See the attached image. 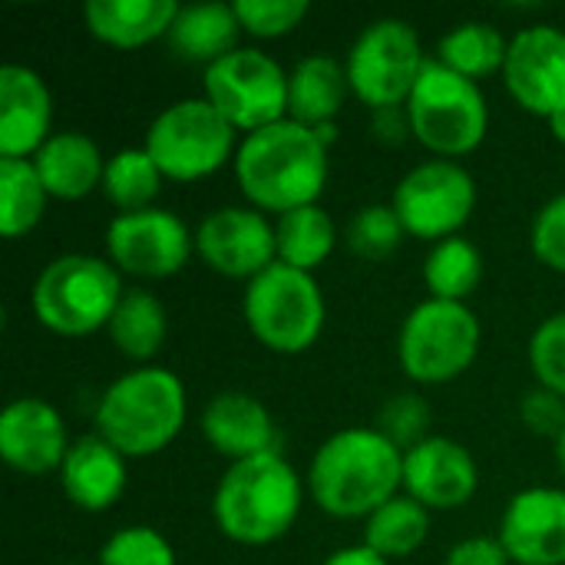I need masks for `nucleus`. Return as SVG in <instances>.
I'll list each match as a JSON object with an SVG mask.
<instances>
[{"label": "nucleus", "instance_id": "5701e85b", "mask_svg": "<svg viewBox=\"0 0 565 565\" xmlns=\"http://www.w3.org/2000/svg\"><path fill=\"white\" fill-rule=\"evenodd\" d=\"M351 99V83L344 60L331 53H308L288 70V119L308 129H331L344 103Z\"/></svg>", "mask_w": 565, "mask_h": 565}, {"label": "nucleus", "instance_id": "9d476101", "mask_svg": "<svg viewBox=\"0 0 565 565\" xmlns=\"http://www.w3.org/2000/svg\"><path fill=\"white\" fill-rule=\"evenodd\" d=\"M427 53L420 33L404 17L371 20L351 43L344 56L351 96L364 103L371 113L407 106L424 66Z\"/></svg>", "mask_w": 565, "mask_h": 565}, {"label": "nucleus", "instance_id": "c03bdc74", "mask_svg": "<svg viewBox=\"0 0 565 565\" xmlns=\"http://www.w3.org/2000/svg\"><path fill=\"white\" fill-rule=\"evenodd\" d=\"M556 463H559V470H563L565 477V430L559 434V440H556Z\"/></svg>", "mask_w": 565, "mask_h": 565}, {"label": "nucleus", "instance_id": "4be33fe9", "mask_svg": "<svg viewBox=\"0 0 565 565\" xmlns=\"http://www.w3.org/2000/svg\"><path fill=\"white\" fill-rule=\"evenodd\" d=\"M106 159L99 142L79 129H60L53 132L36 156L30 159L40 182L46 185L50 199L56 202H79L103 189Z\"/></svg>", "mask_w": 565, "mask_h": 565}, {"label": "nucleus", "instance_id": "ddd939ff", "mask_svg": "<svg viewBox=\"0 0 565 565\" xmlns=\"http://www.w3.org/2000/svg\"><path fill=\"white\" fill-rule=\"evenodd\" d=\"M195 255V228L172 209L152 205L142 212L113 215L106 225V258L122 278L166 281Z\"/></svg>", "mask_w": 565, "mask_h": 565}, {"label": "nucleus", "instance_id": "2eb2a0df", "mask_svg": "<svg viewBox=\"0 0 565 565\" xmlns=\"http://www.w3.org/2000/svg\"><path fill=\"white\" fill-rule=\"evenodd\" d=\"M503 83L513 103L540 119H553L565 109V30L553 23H533L510 36Z\"/></svg>", "mask_w": 565, "mask_h": 565}, {"label": "nucleus", "instance_id": "0eeeda50", "mask_svg": "<svg viewBox=\"0 0 565 565\" xmlns=\"http://www.w3.org/2000/svg\"><path fill=\"white\" fill-rule=\"evenodd\" d=\"M238 142L242 136L235 126L205 96H185L152 116L142 149L166 182L192 185L232 166Z\"/></svg>", "mask_w": 565, "mask_h": 565}, {"label": "nucleus", "instance_id": "f704fd0d", "mask_svg": "<svg viewBox=\"0 0 565 565\" xmlns=\"http://www.w3.org/2000/svg\"><path fill=\"white\" fill-rule=\"evenodd\" d=\"M311 13L308 0H235L242 33L255 40H281L295 33Z\"/></svg>", "mask_w": 565, "mask_h": 565}, {"label": "nucleus", "instance_id": "ea45409f", "mask_svg": "<svg viewBox=\"0 0 565 565\" xmlns=\"http://www.w3.org/2000/svg\"><path fill=\"white\" fill-rule=\"evenodd\" d=\"M444 565H513L500 536H470L450 546L444 556Z\"/></svg>", "mask_w": 565, "mask_h": 565}, {"label": "nucleus", "instance_id": "58836bf2", "mask_svg": "<svg viewBox=\"0 0 565 565\" xmlns=\"http://www.w3.org/2000/svg\"><path fill=\"white\" fill-rule=\"evenodd\" d=\"M520 420L526 424V430H533L536 437H550L559 440L565 430V397L546 391V387H533L523 394L520 401Z\"/></svg>", "mask_w": 565, "mask_h": 565}, {"label": "nucleus", "instance_id": "c85d7f7f", "mask_svg": "<svg viewBox=\"0 0 565 565\" xmlns=\"http://www.w3.org/2000/svg\"><path fill=\"white\" fill-rule=\"evenodd\" d=\"M420 275H424L430 298L467 305L483 281V252L467 235L444 238L430 245Z\"/></svg>", "mask_w": 565, "mask_h": 565}, {"label": "nucleus", "instance_id": "6ab92c4d", "mask_svg": "<svg viewBox=\"0 0 565 565\" xmlns=\"http://www.w3.org/2000/svg\"><path fill=\"white\" fill-rule=\"evenodd\" d=\"M53 93L46 79L23 66H0V159H33L53 136Z\"/></svg>", "mask_w": 565, "mask_h": 565}, {"label": "nucleus", "instance_id": "473e14b6", "mask_svg": "<svg viewBox=\"0 0 565 565\" xmlns=\"http://www.w3.org/2000/svg\"><path fill=\"white\" fill-rule=\"evenodd\" d=\"M407 232L394 212L391 202H374V205H361L354 212V218L344 228V242L348 248L364 258V262H384L391 258L401 245H404Z\"/></svg>", "mask_w": 565, "mask_h": 565}, {"label": "nucleus", "instance_id": "393cba45", "mask_svg": "<svg viewBox=\"0 0 565 565\" xmlns=\"http://www.w3.org/2000/svg\"><path fill=\"white\" fill-rule=\"evenodd\" d=\"M166 43L179 60L202 63L209 70L212 63L242 46V23L235 17V3L209 0L179 7Z\"/></svg>", "mask_w": 565, "mask_h": 565}, {"label": "nucleus", "instance_id": "37998d69", "mask_svg": "<svg viewBox=\"0 0 565 565\" xmlns=\"http://www.w3.org/2000/svg\"><path fill=\"white\" fill-rule=\"evenodd\" d=\"M550 132H553V139H556V142H563L565 146V109L550 119Z\"/></svg>", "mask_w": 565, "mask_h": 565}, {"label": "nucleus", "instance_id": "7ed1b4c3", "mask_svg": "<svg viewBox=\"0 0 565 565\" xmlns=\"http://www.w3.org/2000/svg\"><path fill=\"white\" fill-rule=\"evenodd\" d=\"M305 497V477L281 450H275L228 463L212 493V520L228 543L262 550L295 530Z\"/></svg>", "mask_w": 565, "mask_h": 565}, {"label": "nucleus", "instance_id": "e433bc0d", "mask_svg": "<svg viewBox=\"0 0 565 565\" xmlns=\"http://www.w3.org/2000/svg\"><path fill=\"white\" fill-rule=\"evenodd\" d=\"M430 404L420 397V394H414V391H407V394H394L384 407H381V417H377V430L387 437V440H394L401 450H411V447H417L420 440H427V437H434L430 434Z\"/></svg>", "mask_w": 565, "mask_h": 565}, {"label": "nucleus", "instance_id": "dca6fc26", "mask_svg": "<svg viewBox=\"0 0 565 565\" xmlns=\"http://www.w3.org/2000/svg\"><path fill=\"white\" fill-rule=\"evenodd\" d=\"M480 490L477 457L454 437H427L404 450V493L430 513L463 510Z\"/></svg>", "mask_w": 565, "mask_h": 565}, {"label": "nucleus", "instance_id": "79ce46f5", "mask_svg": "<svg viewBox=\"0 0 565 565\" xmlns=\"http://www.w3.org/2000/svg\"><path fill=\"white\" fill-rule=\"evenodd\" d=\"M321 565H394L391 559H384L381 553H374L371 546H364V543H354V546H341V550H334L328 559Z\"/></svg>", "mask_w": 565, "mask_h": 565}, {"label": "nucleus", "instance_id": "b1692460", "mask_svg": "<svg viewBox=\"0 0 565 565\" xmlns=\"http://www.w3.org/2000/svg\"><path fill=\"white\" fill-rule=\"evenodd\" d=\"M179 7L182 3L175 0H89L83 7V20L103 46L142 50L169 36Z\"/></svg>", "mask_w": 565, "mask_h": 565}, {"label": "nucleus", "instance_id": "aec40b11", "mask_svg": "<svg viewBox=\"0 0 565 565\" xmlns=\"http://www.w3.org/2000/svg\"><path fill=\"white\" fill-rule=\"evenodd\" d=\"M202 440L228 463L278 450V424L271 411L248 391L215 394L199 417Z\"/></svg>", "mask_w": 565, "mask_h": 565}, {"label": "nucleus", "instance_id": "f03ea898", "mask_svg": "<svg viewBox=\"0 0 565 565\" xmlns=\"http://www.w3.org/2000/svg\"><path fill=\"white\" fill-rule=\"evenodd\" d=\"M308 497L331 520H367L404 493V450L377 427H344L311 457Z\"/></svg>", "mask_w": 565, "mask_h": 565}, {"label": "nucleus", "instance_id": "a878e982", "mask_svg": "<svg viewBox=\"0 0 565 565\" xmlns=\"http://www.w3.org/2000/svg\"><path fill=\"white\" fill-rule=\"evenodd\" d=\"M106 334L126 361H132L136 367H146L152 364V358L162 351L169 338L166 305L146 288H126V295L119 298L113 311Z\"/></svg>", "mask_w": 565, "mask_h": 565}, {"label": "nucleus", "instance_id": "412c9836", "mask_svg": "<svg viewBox=\"0 0 565 565\" xmlns=\"http://www.w3.org/2000/svg\"><path fill=\"white\" fill-rule=\"evenodd\" d=\"M60 490L63 497L83 513H106L113 510L129 487V460L103 440L96 430L83 434L70 444V454L60 467Z\"/></svg>", "mask_w": 565, "mask_h": 565}, {"label": "nucleus", "instance_id": "f3484780", "mask_svg": "<svg viewBox=\"0 0 565 565\" xmlns=\"http://www.w3.org/2000/svg\"><path fill=\"white\" fill-rule=\"evenodd\" d=\"M70 444L63 414L43 397H17L0 414V457L20 477L60 473Z\"/></svg>", "mask_w": 565, "mask_h": 565}, {"label": "nucleus", "instance_id": "1a4fd4ad", "mask_svg": "<svg viewBox=\"0 0 565 565\" xmlns=\"http://www.w3.org/2000/svg\"><path fill=\"white\" fill-rule=\"evenodd\" d=\"M483 344V324L470 305L424 298L397 331L401 371L420 387H444L463 377Z\"/></svg>", "mask_w": 565, "mask_h": 565}, {"label": "nucleus", "instance_id": "a19ab883", "mask_svg": "<svg viewBox=\"0 0 565 565\" xmlns=\"http://www.w3.org/2000/svg\"><path fill=\"white\" fill-rule=\"evenodd\" d=\"M367 126H371V136L381 139L384 146H401V142L414 139L411 136V119H407V109L404 106L371 113V122Z\"/></svg>", "mask_w": 565, "mask_h": 565}, {"label": "nucleus", "instance_id": "a211bd4d", "mask_svg": "<svg viewBox=\"0 0 565 565\" xmlns=\"http://www.w3.org/2000/svg\"><path fill=\"white\" fill-rule=\"evenodd\" d=\"M497 536L513 565H565V490H520L507 503Z\"/></svg>", "mask_w": 565, "mask_h": 565}, {"label": "nucleus", "instance_id": "f8f14e48", "mask_svg": "<svg viewBox=\"0 0 565 565\" xmlns=\"http://www.w3.org/2000/svg\"><path fill=\"white\" fill-rule=\"evenodd\" d=\"M202 96L248 136L288 119V70L258 46H238L202 73Z\"/></svg>", "mask_w": 565, "mask_h": 565}, {"label": "nucleus", "instance_id": "f257e3e1", "mask_svg": "<svg viewBox=\"0 0 565 565\" xmlns=\"http://www.w3.org/2000/svg\"><path fill=\"white\" fill-rule=\"evenodd\" d=\"M331 129H308L295 119H281L258 132L242 136L232 172L245 195V205L265 215H285L305 205H318L331 175Z\"/></svg>", "mask_w": 565, "mask_h": 565}, {"label": "nucleus", "instance_id": "7c9ffc66", "mask_svg": "<svg viewBox=\"0 0 565 565\" xmlns=\"http://www.w3.org/2000/svg\"><path fill=\"white\" fill-rule=\"evenodd\" d=\"M50 205V192L40 182L30 159H0V235L17 242L30 235Z\"/></svg>", "mask_w": 565, "mask_h": 565}, {"label": "nucleus", "instance_id": "c9c22d12", "mask_svg": "<svg viewBox=\"0 0 565 565\" xmlns=\"http://www.w3.org/2000/svg\"><path fill=\"white\" fill-rule=\"evenodd\" d=\"M530 371L540 387L565 397V311L550 315L530 338L526 348Z\"/></svg>", "mask_w": 565, "mask_h": 565}, {"label": "nucleus", "instance_id": "2f4dec72", "mask_svg": "<svg viewBox=\"0 0 565 565\" xmlns=\"http://www.w3.org/2000/svg\"><path fill=\"white\" fill-rule=\"evenodd\" d=\"M162 185H166V175L159 172L152 156L142 146H126L106 159V175H103L99 192L109 199L116 215H122V212L152 209Z\"/></svg>", "mask_w": 565, "mask_h": 565}, {"label": "nucleus", "instance_id": "c756f323", "mask_svg": "<svg viewBox=\"0 0 565 565\" xmlns=\"http://www.w3.org/2000/svg\"><path fill=\"white\" fill-rule=\"evenodd\" d=\"M427 536H430V510H424L417 500L401 493L364 520L361 543L381 553L384 559L397 563L414 556L427 543Z\"/></svg>", "mask_w": 565, "mask_h": 565}, {"label": "nucleus", "instance_id": "423d86ee", "mask_svg": "<svg viewBox=\"0 0 565 565\" xmlns=\"http://www.w3.org/2000/svg\"><path fill=\"white\" fill-rule=\"evenodd\" d=\"M411 136L434 159H454L477 152L490 132V103L480 83L447 70L440 60H427L411 99Z\"/></svg>", "mask_w": 565, "mask_h": 565}, {"label": "nucleus", "instance_id": "4c0bfd02", "mask_svg": "<svg viewBox=\"0 0 565 565\" xmlns=\"http://www.w3.org/2000/svg\"><path fill=\"white\" fill-rule=\"evenodd\" d=\"M530 248L540 265L565 275V192L540 205L530 225Z\"/></svg>", "mask_w": 565, "mask_h": 565}, {"label": "nucleus", "instance_id": "9b49d317", "mask_svg": "<svg viewBox=\"0 0 565 565\" xmlns=\"http://www.w3.org/2000/svg\"><path fill=\"white\" fill-rule=\"evenodd\" d=\"M477 179L463 162L424 159L401 175L391 205L407 238L437 245L444 238L463 235L467 222L477 212Z\"/></svg>", "mask_w": 565, "mask_h": 565}, {"label": "nucleus", "instance_id": "cd10ccee", "mask_svg": "<svg viewBox=\"0 0 565 565\" xmlns=\"http://www.w3.org/2000/svg\"><path fill=\"white\" fill-rule=\"evenodd\" d=\"M275 238H278V262L298 271L315 275L338 248V222L331 212L318 205H305L295 212H285L275 218Z\"/></svg>", "mask_w": 565, "mask_h": 565}, {"label": "nucleus", "instance_id": "bb28decb", "mask_svg": "<svg viewBox=\"0 0 565 565\" xmlns=\"http://www.w3.org/2000/svg\"><path fill=\"white\" fill-rule=\"evenodd\" d=\"M507 53H510V36L497 23L463 20L440 36L434 60H440L447 70H454L460 76L480 83V79L503 73Z\"/></svg>", "mask_w": 565, "mask_h": 565}, {"label": "nucleus", "instance_id": "a18cd8bd", "mask_svg": "<svg viewBox=\"0 0 565 565\" xmlns=\"http://www.w3.org/2000/svg\"><path fill=\"white\" fill-rule=\"evenodd\" d=\"M63 565H89V563H63ZM93 565H96V563H93Z\"/></svg>", "mask_w": 565, "mask_h": 565}, {"label": "nucleus", "instance_id": "4468645a", "mask_svg": "<svg viewBox=\"0 0 565 565\" xmlns=\"http://www.w3.org/2000/svg\"><path fill=\"white\" fill-rule=\"evenodd\" d=\"M195 258L232 281H252L278 262V238L271 215L252 205L212 209L195 225Z\"/></svg>", "mask_w": 565, "mask_h": 565}, {"label": "nucleus", "instance_id": "6e6552de", "mask_svg": "<svg viewBox=\"0 0 565 565\" xmlns=\"http://www.w3.org/2000/svg\"><path fill=\"white\" fill-rule=\"evenodd\" d=\"M242 315L265 351L295 358L311 351L324 334L328 301L315 275L275 262L245 285Z\"/></svg>", "mask_w": 565, "mask_h": 565}, {"label": "nucleus", "instance_id": "39448f33", "mask_svg": "<svg viewBox=\"0 0 565 565\" xmlns=\"http://www.w3.org/2000/svg\"><path fill=\"white\" fill-rule=\"evenodd\" d=\"M122 295V275L109 258L66 252L40 268L30 291V308L36 324L50 334L89 338L109 328Z\"/></svg>", "mask_w": 565, "mask_h": 565}, {"label": "nucleus", "instance_id": "72a5a7b5", "mask_svg": "<svg viewBox=\"0 0 565 565\" xmlns=\"http://www.w3.org/2000/svg\"><path fill=\"white\" fill-rule=\"evenodd\" d=\"M96 565H179V559H175L172 543L159 530L136 523V526L116 530L99 546Z\"/></svg>", "mask_w": 565, "mask_h": 565}, {"label": "nucleus", "instance_id": "20e7f679", "mask_svg": "<svg viewBox=\"0 0 565 565\" xmlns=\"http://www.w3.org/2000/svg\"><path fill=\"white\" fill-rule=\"evenodd\" d=\"M189 417V394L175 371L146 364L116 377L96 401L93 424L126 460L169 450Z\"/></svg>", "mask_w": 565, "mask_h": 565}]
</instances>
